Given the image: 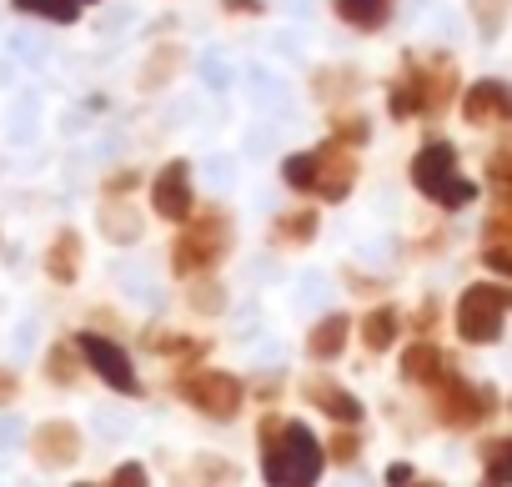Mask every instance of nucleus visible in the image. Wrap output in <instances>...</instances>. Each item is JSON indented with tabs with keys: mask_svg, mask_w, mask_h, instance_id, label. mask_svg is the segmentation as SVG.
<instances>
[{
	"mask_svg": "<svg viewBox=\"0 0 512 487\" xmlns=\"http://www.w3.org/2000/svg\"><path fill=\"white\" fill-rule=\"evenodd\" d=\"M347 337H352V317H347V312H332V317H322V322L312 327L307 352H312L317 362H332V357H342Z\"/></svg>",
	"mask_w": 512,
	"mask_h": 487,
	"instance_id": "obj_14",
	"label": "nucleus"
},
{
	"mask_svg": "<svg viewBox=\"0 0 512 487\" xmlns=\"http://www.w3.org/2000/svg\"><path fill=\"white\" fill-rule=\"evenodd\" d=\"M322 457H332V462H342V467H352V462L362 457V437L342 427V432L332 437V447H322Z\"/></svg>",
	"mask_w": 512,
	"mask_h": 487,
	"instance_id": "obj_23",
	"label": "nucleus"
},
{
	"mask_svg": "<svg viewBox=\"0 0 512 487\" xmlns=\"http://www.w3.org/2000/svg\"><path fill=\"white\" fill-rule=\"evenodd\" d=\"M226 247H231L226 216H221V211H201L196 221H181L171 267H176V277H206V272L226 257Z\"/></svg>",
	"mask_w": 512,
	"mask_h": 487,
	"instance_id": "obj_4",
	"label": "nucleus"
},
{
	"mask_svg": "<svg viewBox=\"0 0 512 487\" xmlns=\"http://www.w3.org/2000/svg\"><path fill=\"white\" fill-rule=\"evenodd\" d=\"M507 111H512V101H507V86L502 81H477V86L462 91L467 126H497V121H507Z\"/></svg>",
	"mask_w": 512,
	"mask_h": 487,
	"instance_id": "obj_12",
	"label": "nucleus"
},
{
	"mask_svg": "<svg viewBox=\"0 0 512 487\" xmlns=\"http://www.w3.org/2000/svg\"><path fill=\"white\" fill-rule=\"evenodd\" d=\"M482 262H487L492 272H507V267H512V262H507V247H487V252H482Z\"/></svg>",
	"mask_w": 512,
	"mask_h": 487,
	"instance_id": "obj_29",
	"label": "nucleus"
},
{
	"mask_svg": "<svg viewBox=\"0 0 512 487\" xmlns=\"http://www.w3.org/2000/svg\"><path fill=\"white\" fill-rule=\"evenodd\" d=\"M367 136H372V126H367V116H362V111H357V116H337V121H332V141H337V146H347V151H352V146H362Z\"/></svg>",
	"mask_w": 512,
	"mask_h": 487,
	"instance_id": "obj_20",
	"label": "nucleus"
},
{
	"mask_svg": "<svg viewBox=\"0 0 512 487\" xmlns=\"http://www.w3.org/2000/svg\"><path fill=\"white\" fill-rule=\"evenodd\" d=\"M151 211L161 216V221H191V211H196V196H191V166L186 161H166L161 171H156V181H151Z\"/></svg>",
	"mask_w": 512,
	"mask_h": 487,
	"instance_id": "obj_10",
	"label": "nucleus"
},
{
	"mask_svg": "<svg viewBox=\"0 0 512 487\" xmlns=\"http://www.w3.org/2000/svg\"><path fill=\"white\" fill-rule=\"evenodd\" d=\"M76 487H91V482H76Z\"/></svg>",
	"mask_w": 512,
	"mask_h": 487,
	"instance_id": "obj_33",
	"label": "nucleus"
},
{
	"mask_svg": "<svg viewBox=\"0 0 512 487\" xmlns=\"http://www.w3.org/2000/svg\"><path fill=\"white\" fill-rule=\"evenodd\" d=\"M226 11H231V16H236V11H241V16H256V11H262V0H226Z\"/></svg>",
	"mask_w": 512,
	"mask_h": 487,
	"instance_id": "obj_31",
	"label": "nucleus"
},
{
	"mask_svg": "<svg viewBox=\"0 0 512 487\" xmlns=\"http://www.w3.org/2000/svg\"><path fill=\"white\" fill-rule=\"evenodd\" d=\"M282 176H287L292 191H312V196H322V201H347V191H352V181H357V151L327 141V146H317V151L287 156V161H282Z\"/></svg>",
	"mask_w": 512,
	"mask_h": 487,
	"instance_id": "obj_2",
	"label": "nucleus"
},
{
	"mask_svg": "<svg viewBox=\"0 0 512 487\" xmlns=\"http://www.w3.org/2000/svg\"><path fill=\"white\" fill-rule=\"evenodd\" d=\"M181 397H186L201 417L226 422V417H236V412H241L246 387H241L231 372H191V377H181Z\"/></svg>",
	"mask_w": 512,
	"mask_h": 487,
	"instance_id": "obj_8",
	"label": "nucleus"
},
{
	"mask_svg": "<svg viewBox=\"0 0 512 487\" xmlns=\"http://www.w3.org/2000/svg\"><path fill=\"white\" fill-rule=\"evenodd\" d=\"M307 402L317 407V412H327L332 422H342V427H352V422H362V402L347 392V387H337V382H307Z\"/></svg>",
	"mask_w": 512,
	"mask_h": 487,
	"instance_id": "obj_13",
	"label": "nucleus"
},
{
	"mask_svg": "<svg viewBox=\"0 0 512 487\" xmlns=\"http://www.w3.org/2000/svg\"><path fill=\"white\" fill-rule=\"evenodd\" d=\"M397 322H402V317H397L392 307H377V312H367V317H362V342H367L372 352H387V347L397 342Z\"/></svg>",
	"mask_w": 512,
	"mask_h": 487,
	"instance_id": "obj_18",
	"label": "nucleus"
},
{
	"mask_svg": "<svg viewBox=\"0 0 512 487\" xmlns=\"http://www.w3.org/2000/svg\"><path fill=\"white\" fill-rule=\"evenodd\" d=\"M487 176H492V186H497V196H507V176H512V161H507V146H497V151L487 156Z\"/></svg>",
	"mask_w": 512,
	"mask_h": 487,
	"instance_id": "obj_26",
	"label": "nucleus"
},
{
	"mask_svg": "<svg viewBox=\"0 0 512 487\" xmlns=\"http://www.w3.org/2000/svg\"><path fill=\"white\" fill-rule=\"evenodd\" d=\"M407 482H412V467H407V462L387 467V487H407Z\"/></svg>",
	"mask_w": 512,
	"mask_h": 487,
	"instance_id": "obj_30",
	"label": "nucleus"
},
{
	"mask_svg": "<svg viewBox=\"0 0 512 487\" xmlns=\"http://www.w3.org/2000/svg\"><path fill=\"white\" fill-rule=\"evenodd\" d=\"M76 6H86V0H76Z\"/></svg>",
	"mask_w": 512,
	"mask_h": 487,
	"instance_id": "obj_34",
	"label": "nucleus"
},
{
	"mask_svg": "<svg viewBox=\"0 0 512 487\" xmlns=\"http://www.w3.org/2000/svg\"><path fill=\"white\" fill-rule=\"evenodd\" d=\"M76 357H81L106 387H116V392H126V397L141 392L136 367H131V357H126L121 342H111V337H101V332H81V337H76Z\"/></svg>",
	"mask_w": 512,
	"mask_h": 487,
	"instance_id": "obj_6",
	"label": "nucleus"
},
{
	"mask_svg": "<svg viewBox=\"0 0 512 487\" xmlns=\"http://www.w3.org/2000/svg\"><path fill=\"white\" fill-rule=\"evenodd\" d=\"M507 452H512V442H492L487 447V487H502L507 482Z\"/></svg>",
	"mask_w": 512,
	"mask_h": 487,
	"instance_id": "obj_25",
	"label": "nucleus"
},
{
	"mask_svg": "<svg viewBox=\"0 0 512 487\" xmlns=\"http://www.w3.org/2000/svg\"><path fill=\"white\" fill-rule=\"evenodd\" d=\"M497 6H502V0H472V16L482 11V21H487V31H497Z\"/></svg>",
	"mask_w": 512,
	"mask_h": 487,
	"instance_id": "obj_28",
	"label": "nucleus"
},
{
	"mask_svg": "<svg viewBox=\"0 0 512 487\" xmlns=\"http://www.w3.org/2000/svg\"><path fill=\"white\" fill-rule=\"evenodd\" d=\"M322 442L312 427L292 422V417H277L267 412L262 417V472H267V487H317L322 482Z\"/></svg>",
	"mask_w": 512,
	"mask_h": 487,
	"instance_id": "obj_1",
	"label": "nucleus"
},
{
	"mask_svg": "<svg viewBox=\"0 0 512 487\" xmlns=\"http://www.w3.org/2000/svg\"><path fill=\"white\" fill-rule=\"evenodd\" d=\"M332 6H337V16H342L352 31H382L397 0H332Z\"/></svg>",
	"mask_w": 512,
	"mask_h": 487,
	"instance_id": "obj_16",
	"label": "nucleus"
},
{
	"mask_svg": "<svg viewBox=\"0 0 512 487\" xmlns=\"http://www.w3.org/2000/svg\"><path fill=\"white\" fill-rule=\"evenodd\" d=\"M277 236H282V241H307V236H317V211H292V216H282V221H277Z\"/></svg>",
	"mask_w": 512,
	"mask_h": 487,
	"instance_id": "obj_22",
	"label": "nucleus"
},
{
	"mask_svg": "<svg viewBox=\"0 0 512 487\" xmlns=\"http://www.w3.org/2000/svg\"><path fill=\"white\" fill-rule=\"evenodd\" d=\"M46 372H51L56 382H76V372H81V357H76V347H71V342H56V347H51V362H46Z\"/></svg>",
	"mask_w": 512,
	"mask_h": 487,
	"instance_id": "obj_21",
	"label": "nucleus"
},
{
	"mask_svg": "<svg viewBox=\"0 0 512 487\" xmlns=\"http://www.w3.org/2000/svg\"><path fill=\"white\" fill-rule=\"evenodd\" d=\"M21 16H41V21H56V26H71L81 16L76 0H16Z\"/></svg>",
	"mask_w": 512,
	"mask_h": 487,
	"instance_id": "obj_19",
	"label": "nucleus"
},
{
	"mask_svg": "<svg viewBox=\"0 0 512 487\" xmlns=\"http://www.w3.org/2000/svg\"><path fill=\"white\" fill-rule=\"evenodd\" d=\"M387 111H392L397 121H412V116H417V96H412L407 76H402V81H392V91H387Z\"/></svg>",
	"mask_w": 512,
	"mask_h": 487,
	"instance_id": "obj_24",
	"label": "nucleus"
},
{
	"mask_svg": "<svg viewBox=\"0 0 512 487\" xmlns=\"http://www.w3.org/2000/svg\"><path fill=\"white\" fill-rule=\"evenodd\" d=\"M407 86H412V96H417V116H442L447 101L457 96V66H452L447 56H437V61H412V66H407Z\"/></svg>",
	"mask_w": 512,
	"mask_h": 487,
	"instance_id": "obj_9",
	"label": "nucleus"
},
{
	"mask_svg": "<svg viewBox=\"0 0 512 487\" xmlns=\"http://www.w3.org/2000/svg\"><path fill=\"white\" fill-rule=\"evenodd\" d=\"M432 407H437V417L447 422V427H477L482 417H492V392L487 387H467L462 377H437L432 382Z\"/></svg>",
	"mask_w": 512,
	"mask_h": 487,
	"instance_id": "obj_7",
	"label": "nucleus"
},
{
	"mask_svg": "<svg viewBox=\"0 0 512 487\" xmlns=\"http://www.w3.org/2000/svg\"><path fill=\"white\" fill-rule=\"evenodd\" d=\"M412 186L432 201H442L447 211L467 206L477 196V181H467L457 171V146L452 141H427L417 156H412Z\"/></svg>",
	"mask_w": 512,
	"mask_h": 487,
	"instance_id": "obj_3",
	"label": "nucleus"
},
{
	"mask_svg": "<svg viewBox=\"0 0 512 487\" xmlns=\"http://www.w3.org/2000/svg\"><path fill=\"white\" fill-rule=\"evenodd\" d=\"M106 487H151V477H146V467L141 462H121L116 472H111V482Z\"/></svg>",
	"mask_w": 512,
	"mask_h": 487,
	"instance_id": "obj_27",
	"label": "nucleus"
},
{
	"mask_svg": "<svg viewBox=\"0 0 512 487\" xmlns=\"http://www.w3.org/2000/svg\"><path fill=\"white\" fill-rule=\"evenodd\" d=\"M502 322H507V287L502 282H477L462 292L457 302V332L462 342H497L502 337Z\"/></svg>",
	"mask_w": 512,
	"mask_h": 487,
	"instance_id": "obj_5",
	"label": "nucleus"
},
{
	"mask_svg": "<svg viewBox=\"0 0 512 487\" xmlns=\"http://www.w3.org/2000/svg\"><path fill=\"white\" fill-rule=\"evenodd\" d=\"M36 462H46V467H71L76 457H81V427L76 422H41L36 427Z\"/></svg>",
	"mask_w": 512,
	"mask_h": 487,
	"instance_id": "obj_11",
	"label": "nucleus"
},
{
	"mask_svg": "<svg viewBox=\"0 0 512 487\" xmlns=\"http://www.w3.org/2000/svg\"><path fill=\"white\" fill-rule=\"evenodd\" d=\"M46 272H51L56 282H76V272H81V236H76V231H61V236H56V247H51V257H46Z\"/></svg>",
	"mask_w": 512,
	"mask_h": 487,
	"instance_id": "obj_17",
	"label": "nucleus"
},
{
	"mask_svg": "<svg viewBox=\"0 0 512 487\" xmlns=\"http://www.w3.org/2000/svg\"><path fill=\"white\" fill-rule=\"evenodd\" d=\"M442 372H447V362H442V347H432V342H412V347L402 352V377H407V382H422V387H432Z\"/></svg>",
	"mask_w": 512,
	"mask_h": 487,
	"instance_id": "obj_15",
	"label": "nucleus"
},
{
	"mask_svg": "<svg viewBox=\"0 0 512 487\" xmlns=\"http://www.w3.org/2000/svg\"><path fill=\"white\" fill-rule=\"evenodd\" d=\"M407 487H437V482H407Z\"/></svg>",
	"mask_w": 512,
	"mask_h": 487,
	"instance_id": "obj_32",
	"label": "nucleus"
}]
</instances>
